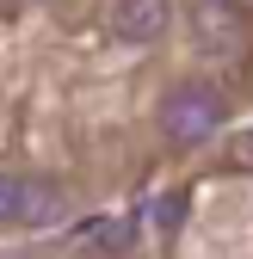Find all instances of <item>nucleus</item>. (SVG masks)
<instances>
[{
  "instance_id": "5",
  "label": "nucleus",
  "mask_w": 253,
  "mask_h": 259,
  "mask_svg": "<svg viewBox=\"0 0 253 259\" xmlns=\"http://www.w3.org/2000/svg\"><path fill=\"white\" fill-rule=\"evenodd\" d=\"M154 222H161V229H179V222H185V198H179V191H167V198L154 204Z\"/></svg>"
},
{
  "instance_id": "4",
  "label": "nucleus",
  "mask_w": 253,
  "mask_h": 259,
  "mask_svg": "<svg viewBox=\"0 0 253 259\" xmlns=\"http://www.w3.org/2000/svg\"><path fill=\"white\" fill-rule=\"evenodd\" d=\"M87 241L99 247V253H123V247L136 241V229H130L123 216H93V222H87Z\"/></svg>"
},
{
  "instance_id": "3",
  "label": "nucleus",
  "mask_w": 253,
  "mask_h": 259,
  "mask_svg": "<svg viewBox=\"0 0 253 259\" xmlns=\"http://www.w3.org/2000/svg\"><path fill=\"white\" fill-rule=\"evenodd\" d=\"M68 216V198H62L56 185H19V216L25 229H56V222Z\"/></svg>"
},
{
  "instance_id": "6",
  "label": "nucleus",
  "mask_w": 253,
  "mask_h": 259,
  "mask_svg": "<svg viewBox=\"0 0 253 259\" xmlns=\"http://www.w3.org/2000/svg\"><path fill=\"white\" fill-rule=\"evenodd\" d=\"M19 185H25V179L0 173V222H13V216H19Z\"/></svg>"
},
{
  "instance_id": "2",
  "label": "nucleus",
  "mask_w": 253,
  "mask_h": 259,
  "mask_svg": "<svg viewBox=\"0 0 253 259\" xmlns=\"http://www.w3.org/2000/svg\"><path fill=\"white\" fill-rule=\"evenodd\" d=\"M167 25H173V0H117L111 7V31L123 44H154L167 37Z\"/></svg>"
},
{
  "instance_id": "1",
  "label": "nucleus",
  "mask_w": 253,
  "mask_h": 259,
  "mask_svg": "<svg viewBox=\"0 0 253 259\" xmlns=\"http://www.w3.org/2000/svg\"><path fill=\"white\" fill-rule=\"evenodd\" d=\"M216 123H223V105H216L210 93H198V87L173 93V99L161 105V136H167V142H179V148L210 142V136H216Z\"/></svg>"
}]
</instances>
